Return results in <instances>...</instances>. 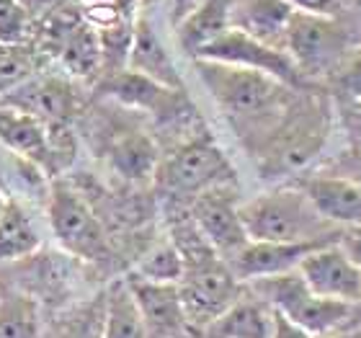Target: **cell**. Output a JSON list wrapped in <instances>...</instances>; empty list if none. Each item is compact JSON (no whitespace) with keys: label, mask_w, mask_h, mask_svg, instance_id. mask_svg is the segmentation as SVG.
<instances>
[{"label":"cell","mask_w":361,"mask_h":338,"mask_svg":"<svg viewBox=\"0 0 361 338\" xmlns=\"http://www.w3.org/2000/svg\"><path fill=\"white\" fill-rule=\"evenodd\" d=\"M202 83L240 137H266L292 109V88L256 70L194 60Z\"/></svg>","instance_id":"6da1fadb"},{"label":"cell","mask_w":361,"mask_h":338,"mask_svg":"<svg viewBox=\"0 0 361 338\" xmlns=\"http://www.w3.org/2000/svg\"><path fill=\"white\" fill-rule=\"evenodd\" d=\"M176 248L183 255V277L178 282L183 318L188 325L209 328L243 294V282L230 263L204 241L194 222L176 227Z\"/></svg>","instance_id":"7a4b0ae2"},{"label":"cell","mask_w":361,"mask_h":338,"mask_svg":"<svg viewBox=\"0 0 361 338\" xmlns=\"http://www.w3.org/2000/svg\"><path fill=\"white\" fill-rule=\"evenodd\" d=\"M240 219L248 241L261 243H331L338 227L315 210L302 188H276L240 204Z\"/></svg>","instance_id":"3957f363"},{"label":"cell","mask_w":361,"mask_h":338,"mask_svg":"<svg viewBox=\"0 0 361 338\" xmlns=\"http://www.w3.org/2000/svg\"><path fill=\"white\" fill-rule=\"evenodd\" d=\"M248 289L258 300H264L274 313L284 315L286 320H292L294 325H300L302 331H307L315 338L336 333L354 313L351 305L325 300V297L310 292V286L305 284L300 271L253 279V282H248Z\"/></svg>","instance_id":"277c9868"},{"label":"cell","mask_w":361,"mask_h":338,"mask_svg":"<svg viewBox=\"0 0 361 338\" xmlns=\"http://www.w3.org/2000/svg\"><path fill=\"white\" fill-rule=\"evenodd\" d=\"M284 52L292 57L302 78H320L343 65L348 34L336 16H315L294 11L284 34Z\"/></svg>","instance_id":"5b68a950"},{"label":"cell","mask_w":361,"mask_h":338,"mask_svg":"<svg viewBox=\"0 0 361 338\" xmlns=\"http://www.w3.org/2000/svg\"><path fill=\"white\" fill-rule=\"evenodd\" d=\"M163 186L171 188L173 194H191L199 196L209 188L233 186L235 171L225 152L212 143L209 137H196L180 145L173 155L160 160L155 173Z\"/></svg>","instance_id":"8992f818"},{"label":"cell","mask_w":361,"mask_h":338,"mask_svg":"<svg viewBox=\"0 0 361 338\" xmlns=\"http://www.w3.org/2000/svg\"><path fill=\"white\" fill-rule=\"evenodd\" d=\"M47 217H49V227H52L57 243L70 255L93 261L106 251L104 227H101L98 217L85 204L83 196L65 183L52 186L49 204H47Z\"/></svg>","instance_id":"52a82bcc"},{"label":"cell","mask_w":361,"mask_h":338,"mask_svg":"<svg viewBox=\"0 0 361 338\" xmlns=\"http://www.w3.org/2000/svg\"><path fill=\"white\" fill-rule=\"evenodd\" d=\"M194 60H209L222 62V65H235V68L256 70V73L276 78L279 83L289 85V88H300L305 83V78L300 76V70L294 68L292 57L284 49L264 44V42H258V39L233 29V26L219 39H214L209 47H204Z\"/></svg>","instance_id":"ba28073f"},{"label":"cell","mask_w":361,"mask_h":338,"mask_svg":"<svg viewBox=\"0 0 361 338\" xmlns=\"http://www.w3.org/2000/svg\"><path fill=\"white\" fill-rule=\"evenodd\" d=\"M297 271L310 286V292H315L317 297L343 302L351 308L361 302V269L341 246V241L325 243L307 253Z\"/></svg>","instance_id":"9c48e42d"},{"label":"cell","mask_w":361,"mask_h":338,"mask_svg":"<svg viewBox=\"0 0 361 338\" xmlns=\"http://www.w3.org/2000/svg\"><path fill=\"white\" fill-rule=\"evenodd\" d=\"M191 222L202 238L217 251L225 261H230L248 243L245 227L240 219V204L235 199L233 186H217L194 196Z\"/></svg>","instance_id":"30bf717a"},{"label":"cell","mask_w":361,"mask_h":338,"mask_svg":"<svg viewBox=\"0 0 361 338\" xmlns=\"http://www.w3.org/2000/svg\"><path fill=\"white\" fill-rule=\"evenodd\" d=\"M336 243V241H331ZM325 243H261L248 241L230 258V269L240 282H253L261 277H276L300 269L302 258Z\"/></svg>","instance_id":"8fae6325"},{"label":"cell","mask_w":361,"mask_h":338,"mask_svg":"<svg viewBox=\"0 0 361 338\" xmlns=\"http://www.w3.org/2000/svg\"><path fill=\"white\" fill-rule=\"evenodd\" d=\"M0 143L6 145L13 155L29 160L34 168L52 173L47 121L39 119L37 114L0 104Z\"/></svg>","instance_id":"7c38bea8"},{"label":"cell","mask_w":361,"mask_h":338,"mask_svg":"<svg viewBox=\"0 0 361 338\" xmlns=\"http://www.w3.org/2000/svg\"><path fill=\"white\" fill-rule=\"evenodd\" d=\"M302 191L331 225L361 227V183L343 176H315Z\"/></svg>","instance_id":"4fadbf2b"},{"label":"cell","mask_w":361,"mask_h":338,"mask_svg":"<svg viewBox=\"0 0 361 338\" xmlns=\"http://www.w3.org/2000/svg\"><path fill=\"white\" fill-rule=\"evenodd\" d=\"M124 70L140 73V76L150 78L155 83L166 85V88H183L173 57L168 54V49L163 47V42L158 37V31L152 29V23L147 18H137L135 21V34H132L127 68Z\"/></svg>","instance_id":"5bb4252c"},{"label":"cell","mask_w":361,"mask_h":338,"mask_svg":"<svg viewBox=\"0 0 361 338\" xmlns=\"http://www.w3.org/2000/svg\"><path fill=\"white\" fill-rule=\"evenodd\" d=\"M294 8L286 0H243L230 11V26L269 47L284 49L286 26Z\"/></svg>","instance_id":"9a60e30c"},{"label":"cell","mask_w":361,"mask_h":338,"mask_svg":"<svg viewBox=\"0 0 361 338\" xmlns=\"http://www.w3.org/2000/svg\"><path fill=\"white\" fill-rule=\"evenodd\" d=\"M127 286L132 297H135L140 313H142L147 331L173 333L178 331L180 325H186L178 284H158V282H145V279L129 277Z\"/></svg>","instance_id":"2e32d148"},{"label":"cell","mask_w":361,"mask_h":338,"mask_svg":"<svg viewBox=\"0 0 361 338\" xmlns=\"http://www.w3.org/2000/svg\"><path fill=\"white\" fill-rule=\"evenodd\" d=\"M104 90L111 98H116L119 104L147 114L176 111V106L180 104V90L166 88L150 78L140 76V73H132V70L111 73L104 80Z\"/></svg>","instance_id":"e0dca14e"},{"label":"cell","mask_w":361,"mask_h":338,"mask_svg":"<svg viewBox=\"0 0 361 338\" xmlns=\"http://www.w3.org/2000/svg\"><path fill=\"white\" fill-rule=\"evenodd\" d=\"M106 160H109L111 171L124 181L145 183L158 173L160 152L150 135H145L140 129H127V132H119L114 137L111 147L106 152Z\"/></svg>","instance_id":"ac0fdd59"},{"label":"cell","mask_w":361,"mask_h":338,"mask_svg":"<svg viewBox=\"0 0 361 338\" xmlns=\"http://www.w3.org/2000/svg\"><path fill=\"white\" fill-rule=\"evenodd\" d=\"M230 11H233L230 0H202V6L176 26L180 49L196 57L204 47L222 37L230 29Z\"/></svg>","instance_id":"d6986e66"},{"label":"cell","mask_w":361,"mask_h":338,"mask_svg":"<svg viewBox=\"0 0 361 338\" xmlns=\"http://www.w3.org/2000/svg\"><path fill=\"white\" fill-rule=\"evenodd\" d=\"M219 338H271L274 310L253 292H243L212 325Z\"/></svg>","instance_id":"ffe728a7"},{"label":"cell","mask_w":361,"mask_h":338,"mask_svg":"<svg viewBox=\"0 0 361 338\" xmlns=\"http://www.w3.org/2000/svg\"><path fill=\"white\" fill-rule=\"evenodd\" d=\"M147 333L127 279L114 282L104 292V338H147Z\"/></svg>","instance_id":"44dd1931"},{"label":"cell","mask_w":361,"mask_h":338,"mask_svg":"<svg viewBox=\"0 0 361 338\" xmlns=\"http://www.w3.org/2000/svg\"><path fill=\"white\" fill-rule=\"evenodd\" d=\"M39 246V233L26 210L18 202L8 199L6 212L0 215V266L31 258Z\"/></svg>","instance_id":"7402d4cb"},{"label":"cell","mask_w":361,"mask_h":338,"mask_svg":"<svg viewBox=\"0 0 361 338\" xmlns=\"http://www.w3.org/2000/svg\"><path fill=\"white\" fill-rule=\"evenodd\" d=\"M60 60L68 73L78 78L96 76L104 68V57H101V42L93 26L88 23H78L62 37L60 42Z\"/></svg>","instance_id":"603a6c76"},{"label":"cell","mask_w":361,"mask_h":338,"mask_svg":"<svg viewBox=\"0 0 361 338\" xmlns=\"http://www.w3.org/2000/svg\"><path fill=\"white\" fill-rule=\"evenodd\" d=\"M0 338H42L39 302L31 294H0Z\"/></svg>","instance_id":"cb8c5ba5"},{"label":"cell","mask_w":361,"mask_h":338,"mask_svg":"<svg viewBox=\"0 0 361 338\" xmlns=\"http://www.w3.org/2000/svg\"><path fill=\"white\" fill-rule=\"evenodd\" d=\"M132 277L158 284H178L183 277V255L176 248L173 241L158 243L140 258Z\"/></svg>","instance_id":"d4e9b609"},{"label":"cell","mask_w":361,"mask_h":338,"mask_svg":"<svg viewBox=\"0 0 361 338\" xmlns=\"http://www.w3.org/2000/svg\"><path fill=\"white\" fill-rule=\"evenodd\" d=\"M29 31V11L21 0H0V44H21Z\"/></svg>","instance_id":"484cf974"},{"label":"cell","mask_w":361,"mask_h":338,"mask_svg":"<svg viewBox=\"0 0 361 338\" xmlns=\"http://www.w3.org/2000/svg\"><path fill=\"white\" fill-rule=\"evenodd\" d=\"M62 338H104V294L70 320Z\"/></svg>","instance_id":"4316f807"},{"label":"cell","mask_w":361,"mask_h":338,"mask_svg":"<svg viewBox=\"0 0 361 338\" xmlns=\"http://www.w3.org/2000/svg\"><path fill=\"white\" fill-rule=\"evenodd\" d=\"M338 70H341V85H343V90L351 93L356 101H361V47L351 57L343 60V65Z\"/></svg>","instance_id":"83f0119b"},{"label":"cell","mask_w":361,"mask_h":338,"mask_svg":"<svg viewBox=\"0 0 361 338\" xmlns=\"http://www.w3.org/2000/svg\"><path fill=\"white\" fill-rule=\"evenodd\" d=\"M294 11L300 13H315V16H336L341 0H286Z\"/></svg>","instance_id":"f1b7e54d"},{"label":"cell","mask_w":361,"mask_h":338,"mask_svg":"<svg viewBox=\"0 0 361 338\" xmlns=\"http://www.w3.org/2000/svg\"><path fill=\"white\" fill-rule=\"evenodd\" d=\"M271 338H315V336H310L307 331H302L300 325H294L284 315L274 313V336Z\"/></svg>","instance_id":"f546056e"},{"label":"cell","mask_w":361,"mask_h":338,"mask_svg":"<svg viewBox=\"0 0 361 338\" xmlns=\"http://www.w3.org/2000/svg\"><path fill=\"white\" fill-rule=\"evenodd\" d=\"M341 246L348 251V255L356 261V266L361 269V227L351 230V233H343L341 235Z\"/></svg>","instance_id":"4dcf8cb0"},{"label":"cell","mask_w":361,"mask_h":338,"mask_svg":"<svg viewBox=\"0 0 361 338\" xmlns=\"http://www.w3.org/2000/svg\"><path fill=\"white\" fill-rule=\"evenodd\" d=\"M199 6H202V0H171V21H173V26H178Z\"/></svg>","instance_id":"1f68e13d"},{"label":"cell","mask_w":361,"mask_h":338,"mask_svg":"<svg viewBox=\"0 0 361 338\" xmlns=\"http://www.w3.org/2000/svg\"><path fill=\"white\" fill-rule=\"evenodd\" d=\"M317 338H359V336H346V333H328V336H317Z\"/></svg>","instance_id":"d6a6232c"},{"label":"cell","mask_w":361,"mask_h":338,"mask_svg":"<svg viewBox=\"0 0 361 338\" xmlns=\"http://www.w3.org/2000/svg\"><path fill=\"white\" fill-rule=\"evenodd\" d=\"M6 207H8V196L3 194V191H0V215L6 212Z\"/></svg>","instance_id":"836d02e7"},{"label":"cell","mask_w":361,"mask_h":338,"mask_svg":"<svg viewBox=\"0 0 361 338\" xmlns=\"http://www.w3.org/2000/svg\"><path fill=\"white\" fill-rule=\"evenodd\" d=\"M88 6H101V3H111V0H85Z\"/></svg>","instance_id":"e575fe53"}]
</instances>
